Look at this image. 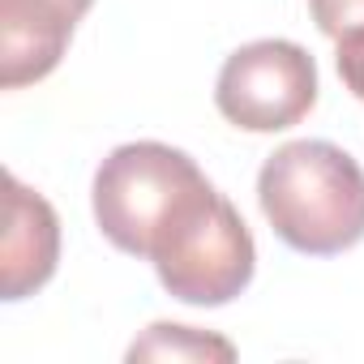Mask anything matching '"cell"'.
<instances>
[{"mask_svg":"<svg viewBox=\"0 0 364 364\" xmlns=\"http://www.w3.org/2000/svg\"><path fill=\"white\" fill-rule=\"evenodd\" d=\"M257 202L274 236L309 257L364 240V167L334 141H287L257 171Z\"/></svg>","mask_w":364,"mask_h":364,"instance_id":"obj_1","label":"cell"},{"mask_svg":"<svg viewBox=\"0 0 364 364\" xmlns=\"http://www.w3.org/2000/svg\"><path fill=\"white\" fill-rule=\"evenodd\" d=\"M146 262L154 266L167 296L198 309H219L253 283L257 245L240 210L215 185H206L167 219Z\"/></svg>","mask_w":364,"mask_h":364,"instance_id":"obj_2","label":"cell"},{"mask_svg":"<svg viewBox=\"0 0 364 364\" xmlns=\"http://www.w3.org/2000/svg\"><path fill=\"white\" fill-rule=\"evenodd\" d=\"M210 180L193 154L167 141H124L95 171V223L129 257H150L154 236Z\"/></svg>","mask_w":364,"mask_h":364,"instance_id":"obj_3","label":"cell"},{"mask_svg":"<svg viewBox=\"0 0 364 364\" xmlns=\"http://www.w3.org/2000/svg\"><path fill=\"white\" fill-rule=\"evenodd\" d=\"M215 107L245 133H283L317 107V65L291 39L245 43L219 69Z\"/></svg>","mask_w":364,"mask_h":364,"instance_id":"obj_4","label":"cell"},{"mask_svg":"<svg viewBox=\"0 0 364 364\" xmlns=\"http://www.w3.org/2000/svg\"><path fill=\"white\" fill-rule=\"evenodd\" d=\"M90 5L95 0H0V86L43 82L65 60Z\"/></svg>","mask_w":364,"mask_h":364,"instance_id":"obj_5","label":"cell"},{"mask_svg":"<svg viewBox=\"0 0 364 364\" xmlns=\"http://www.w3.org/2000/svg\"><path fill=\"white\" fill-rule=\"evenodd\" d=\"M60 262V219L43 193L5 176V245H0V300L35 296Z\"/></svg>","mask_w":364,"mask_h":364,"instance_id":"obj_6","label":"cell"},{"mask_svg":"<svg viewBox=\"0 0 364 364\" xmlns=\"http://www.w3.org/2000/svg\"><path fill=\"white\" fill-rule=\"evenodd\" d=\"M129 360H236V343L223 334H206L193 326H176V321H154L141 338H133Z\"/></svg>","mask_w":364,"mask_h":364,"instance_id":"obj_7","label":"cell"},{"mask_svg":"<svg viewBox=\"0 0 364 364\" xmlns=\"http://www.w3.org/2000/svg\"><path fill=\"white\" fill-rule=\"evenodd\" d=\"M309 14L326 39H347L364 31V0H309Z\"/></svg>","mask_w":364,"mask_h":364,"instance_id":"obj_8","label":"cell"},{"mask_svg":"<svg viewBox=\"0 0 364 364\" xmlns=\"http://www.w3.org/2000/svg\"><path fill=\"white\" fill-rule=\"evenodd\" d=\"M334 65H338V77L343 86L364 103V31L338 39V52H334Z\"/></svg>","mask_w":364,"mask_h":364,"instance_id":"obj_9","label":"cell"}]
</instances>
